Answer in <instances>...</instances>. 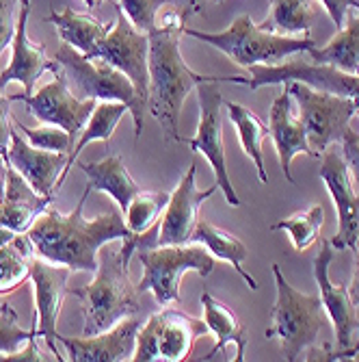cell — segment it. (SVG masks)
I'll list each match as a JSON object with an SVG mask.
<instances>
[{
  "mask_svg": "<svg viewBox=\"0 0 359 362\" xmlns=\"http://www.w3.org/2000/svg\"><path fill=\"white\" fill-rule=\"evenodd\" d=\"M91 191V185H87L83 197L70 215H63L56 209L48 206L32 221L26 235L37 256L70 267L72 272L93 274L97 272V262H100L97 252L107 243L133 237L130 228L117 211L97 215L93 219H87L83 215L85 202Z\"/></svg>",
  "mask_w": 359,
  "mask_h": 362,
  "instance_id": "1",
  "label": "cell"
},
{
  "mask_svg": "<svg viewBox=\"0 0 359 362\" xmlns=\"http://www.w3.org/2000/svg\"><path fill=\"white\" fill-rule=\"evenodd\" d=\"M193 9L186 5L182 11L174 9L162 24H156L150 33V103L147 109L160 124L167 139L186 144L180 135V113L186 95L202 83H232L234 76H204L193 72L180 50V35L184 33L186 18Z\"/></svg>",
  "mask_w": 359,
  "mask_h": 362,
  "instance_id": "2",
  "label": "cell"
},
{
  "mask_svg": "<svg viewBox=\"0 0 359 362\" xmlns=\"http://www.w3.org/2000/svg\"><path fill=\"white\" fill-rule=\"evenodd\" d=\"M139 235L121 241L119 252H102L93 282L70 288V295L83 304V337L104 332L117 325L121 319L137 315L141 310L139 288L130 282V256L137 252Z\"/></svg>",
  "mask_w": 359,
  "mask_h": 362,
  "instance_id": "3",
  "label": "cell"
},
{
  "mask_svg": "<svg viewBox=\"0 0 359 362\" xmlns=\"http://www.w3.org/2000/svg\"><path fill=\"white\" fill-rule=\"evenodd\" d=\"M158 226L137 239V256L143 265V276L137 284L139 293L150 291L162 306H178L180 282L186 272H197L208 278L214 269V256L200 243L184 245H158Z\"/></svg>",
  "mask_w": 359,
  "mask_h": 362,
  "instance_id": "4",
  "label": "cell"
},
{
  "mask_svg": "<svg viewBox=\"0 0 359 362\" xmlns=\"http://www.w3.org/2000/svg\"><path fill=\"white\" fill-rule=\"evenodd\" d=\"M277 300L271 308V325L267 339H277L279 349L288 362L299 360L305 351L318 345V334L327 323V310L320 295H308L292 286L281 267L273 265Z\"/></svg>",
  "mask_w": 359,
  "mask_h": 362,
  "instance_id": "5",
  "label": "cell"
},
{
  "mask_svg": "<svg viewBox=\"0 0 359 362\" xmlns=\"http://www.w3.org/2000/svg\"><path fill=\"white\" fill-rule=\"evenodd\" d=\"M184 35H190L208 46H214L236 65H277L297 52H308L316 44L310 35L288 37L279 33L257 26L249 16H238L230 26L221 33H204L184 26Z\"/></svg>",
  "mask_w": 359,
  "mask_h": 362,
  "instance_id": "6",
  "label": "cell"
},
{
  "mask_svg": "<svg viewBox=\"0 0 359 362\" xmlns=\"http://www.w3.org/2000/svg\"><path fill=\"white\" fill-rule=\"evenodd\" d=\"M54 61L65 72L72 93L80 100H115L126 103L135 119V137L139 139L145 124V105L139 100L135 85L117 68L100 57H85L70 44H61Z\"/></svg>",
  "mask_w": 359,
  "mask_h": 362,
  "instance_id": "7",
  "label": "cell"
},
{
  "mask_svg": "<svg viewBox=\"0 0 359 362\" xmlns=\"http://www.w3.org/2000/svg\"><path fill=\"white\" fill-rule=\"evenodd\" d=\"M284 87L292 95V100L299 105V119L316 158L331 144L342 141L359 107L355 100L331 91L314 89L299 81H288Z\"/></svg>",
  "mask_w": 359,
  "mask_h": 362,
  "instance_id": "8",
  "label": "cell"
},
{
  "mask_svg": "<svg viewBox=\"0 0 359 362\" xmlns=\"http://www.w3.org/2000/svg\"><path fill=\"white\" fill-rule=\"evenodd\" d=\"M208 332L210 330L206 321L195 319L176 306H167L150 315V319L141 325L133 360L137 362L188 360L195 347V341Z\"/></svg>",
  "mask_w": 359,
  "mask_h": 362,
  "instance_id": "9",
  "label": "cell"
},
{
  "mask_svg": "<svg viewBox=\"0 0 359 362\" xmlns=\"http://www.w3.org/2000/svg\"><path fill=\"white\" fill-rule=\"evenodd\" d=\"M251 78L234 76V85L249 89H260L267 85H284L288 81H299L314 89L331 91L344 98H351L359 105V74L342 72L334 65L324 63H305V61H281L277 65H251Z\"/></svg>",
  "mask_w": 359,
  "mask_h": 362,
  "instance_id": "10",
  "label": "cell"
},
{
  "mask_svg": "<svg viewBox=\"0 0 359 362\" xmlns=\"http://www.w3.org/2000/svg\"><path fill=\"white\" fill-rule=\"evenodd\" d=\"M334 258H336V250L329 239H324L318 256L314 258V280L320 291L322 306L334 323L336 351H331V345H324V351H318V354L312 351L310 360H344L353 347V332L359 330V319H357L355 304L351 300L348 288H344L342 284H334L329 278V267Z\"/></svg>",
  "mask_w": 359,
  "mask_h": 362,
  "instance_id": "11",
  "label": "cell"
},
{
  "mask_svg": "<svg viewBox=\"0 0 359 362\" xmlns=\"http://www.w3.org/2000/svg\"><path fill=\"white\" fill-rule=\"evenodd\" d=\"M197 100H200L197 135L193 139H186V146H190L193 152H200L206 156L214 172V182L225 195V202L230 206H241V200L232 187L230 172H227V160H225L223 119H221V109L225 100L219 91V83L197 85Z\"/></svg>",
  "mask_w": 359,
  "mask_h": 362,
  "instance_id": "12",
  "label": "cell"
},
{
  "mask_svg": "<svg viewBox=\"0 0 359 362\" xmlns=\"http://www.w3.org/2000/svg\"><path fill=\"white\" fill-rule=\"evenodd\" d=\"M97 57L109 61L113 68L123 72L135 85L139 100L147 107L150 103V37L141 33L128 16L119 9L117 20L109 35L100 44Z\"/></svg>",
  "mask_w": 359,
  "mask_h": 362,
  "instance_id": "13",
  "label": "cell"
},
{
  "mask_svg": "<svg viewBox=\"0 0 359 362\" xmlns=\"http://www.w3.org/2000/svg\"><path fill=\"white\" fill-rule=\"evenodd\" d=\"M52 74H54L52 83L44 85L37 91H32L30 95L16 93V95H11V100L13 103L22 100L28 107V111L37 117L39 124L61 126L76 139V133L85 128L97 100H80V98H76L59 63L54 65Z\"/></svg>",
  "mask_w": 359,
  "mask_h": 362,
  "instance_id": "14",
  "label": "cell"
},
{
  "mask_svg": "<svg viewBox=\"0 0 359 362\" xmlns=\"http://www.w3.org/2000/svg\"><path fill=\"white\" fill-rule=\"evenodd\" d=\"M320 158L322 163L318 176L327 187L338 213V233L329 241L334 250H355L359 243V206L351 170L344 160L342 148H327Z\"/></svg>",
  "mask_w": 359,
  "mask_h": 362,
  "instance_id": "15",
  "label": "cell"
},
{
  "mask_svg": "<svg viewBox=\"0 0 359 362\" xmlns=\"http://www.w3.org/2000/svg\"><path fill=\"white\" fill-rule=\"evenodd\" d=\"M70 267L59 265V262L46 260L42 256L30 258V282L35 291V323H37V339H44L48 349L56 356V360H63L59 356V332L56 321L63 306L65 295L70 293L68 280H70Z\"/></svg>",
  "mask_w": 359,
  "mask_h": 362,
  "instance_id": "16",
  "label": "cell"
},
{
  "mask_svg": "<svg viewBox=\"0 0 359 362\" xmlns=\"http://www.w3.org/2000/svg\"><path fill=\"white\" fill-rule=\"evenodd\" d=\"M195 174H197V165L190 163L186 174L182 176L178 187L174 189V193H169L165 215H162L160 226H158V241H156L158 245L190 243L193 230L200 221L202 204L219 189L214 182V187L202 191L197 187V180H195Z\"/></svg>",
  "mask_w": 359,
  "mask_h": 362,
  "instance_id": "17",
  "label": "cell"
},
{
  "mask_svg": "<svg viewBox=\"0 0 359 362\" xmlns=\"http://www.w3.org/2000/svg\"><path fill=\"white\" fill-rule=\"evenodd\" d=\"M141 325L143 321L137 315H130L104 332L83 339L59 334V341L68 349L72 362H126L133 360Z\"/></svg>",
  "mask_w": 359,
  "mask_h": 362,
  "instance_id": "18",
  "label": "cell"
},
{
  "mask_svg": "<svg viewBox=\"0 0 359 362\" xmlns=\"http://www.w3.org/2000/svg\"><path fill=\"white\" fill-rule=\"evenodd\" d=\"M28 18H30V0H20L18 9V26L11 42V63L9 68L0 74V89H5L9 83H22L24 95L35 91V81L44 72H52L56 61L46 57L44 44H35L28 37Z\"/></svg>",
  "mask_w": 359,
  "mask_h": 362,
  "instance_id": "19",
  "label": "cell"
},
{
  "mask_svg": "<svg viewBox=\"0 0 359 362\" xmlns=\"http://www.w3.org/2000/svg\"><path fill=\"white\" fill-rule=\"evenodd\" d=\"M7 160L11 168H16L32 185V189L37 193L52 195L56 191V180L65 170V163H68V154L30 146L28 141H24L20 130L11 126Z\"/></svg>",
  "mask_w": 359,
  "mask_h": 362,
  "instance_id": "20",
  "label": "cell"
},
{
  "mask_svg": "<svg viewBox=\"0 0 359 362\" xmlns=\"http://www.w3.org/2000/svg\"><path fill=\"white\" fill-rule=\"evenodd\" d=\"M290 107H292V95L284 87L275 95L271 111H269V137L275 144L277 158H279V165H281L286 180L290 185H295V176H292V172H290L292 158L299 156V154L314 156V152L308 144V135H305V128H303L301 119H297L295 115H292Z\"/></svg>",
  "mask_w": 359,
  "mask_h": 362,
  "instance_id": "21",
  "label": "cell"
},
{
  "mask_svg": "<svg viewBox=\"0 0 359 362\" xmlns=\"http://www.w3.org/2000/svg\"><path fill=\"white\" fill-rule=\"evenodd\" d=\"M78 168L89 176V185L93 191H104L111 195L119 211L123 213L133 197L141 191L137 180L130 176L123 158L119 154H109L97 163H78Z\"/></svg>",
  "mask_w": 359,
  "mask_h": 362,
  "instance_id": "22",
  "label": "cell"
},
{
  "mask_svg": "<svg viewBox=\"0 0 359 362\" xmlns=\"http://www.w3.org/2000/svg\"><path fill=\"white\" fill-rule=\"evenodd\" d=\"M48 22L56 26L61 42L70 44L85 57H97L100 44L113 28L111 24H102L100 20L89 13H78L72 9L52 11L48 16Z\"/></svg>",
  "mask_w": 359,
  "mask_h": 362,
  "instance_id": "23",
  "label": "cell"
},
{
  "mask_svg": "<svg viewBox=\"0 0 359 362\" xmlns=\"http://www.w3.org/2000/svg\"><path fill=\"white\" fill-rule=\"evenodd\" d=\"M202 308H204V321L208 325V330L214 334L217 345L204 360H210L217 354H223L230 345H236V360L243 362L247 354V339H245V327L238 319V315L227 308L223 302L212 298L210 293L202 295Z\"/></svg>",
  "mask_w": 359,
  "mask_h": 362,
  "instance_id": "24",
  "label": "cell"
},
{
  "mask_svg": "<svg viewBox=\"0 0 359 362\" xmlns=\"http://www.w3.org/2000/svg\"><path fill=\"white\" fill-rule=\"evenodd\" d=\"M128 105L126 103H115V100H100L95 105L93 113L89 115L85 128H83V135L78 139V144L72 146L70 154H68V163H65V170L56 180V189H61L63 180L68 178V174L72 172L74 163L78 158V154L93 141H111V137L115 135V130L121 122V117L128 113Z\"/></svg>",
  "mask_w": 359,
  "mask_h": 362,
  "instance_id": "25",
  "label": "cell"
},
{
  "mask_svg": "<svg viewBox=\"0 0 359 362\" xmlns=\"http://www.w3.org/2000/svg\"><path fill=\"white\" fill-rule=\"evenodd\" d=\"M190 243H200L214 258L230 262V265L234 267V272L249 284V288L257 291L255 278L243 269V262L249 256V252H247L245 243L238 237H234L232 233H227V230H223V228H219V226H214V223H210L206 219H200L197 226H195V230H193Z\"/></svg>",
  "mask_w": 359,
  "mask_h": 362,
  "instance_id": "26",
  "label": "cell"
},
{
  "mask_svg": "<svg viewBox=\"0 0 359 362\" xmlns=\"http://www.w3.org/2000/svg\"><path fill=\"white\" fill-rule=\"evenodd\" d=\"M223 107L227 109V115H230L232 124L236 126V135L238 141L245 150V154L253 160L255 172L260 182H269V174L264 168V150L262 144L269 137V126L260 119L251 109L236 105V103H223Z\"/></svg>",
  "mask_w": 359,
  "mask_h": 362,
  "instance_id": "27",
  "label": "cell"
},
{
  "mask_svg": "<svg viewBox=\"0 0 359 362\" xmlns=\"http://www.w3.org/2000/svg\"><path fill=\"white\" fill-rule=\"evenodd\" d=\"M314 63L334 65L351 74H359V16L351 18L322 48L308 50Z\"/></svg>",
  "mask_w": 359,
  "mask_h": 362,
  "instance_id": "28",
  "label": "cell"
},
{
  "mask_svg": "<svg viewBox=\"0 0 359 362\" xmlns=\"http://www.w3.org/2000/svg\"><path fill=\"white\" fill-rule=\"evenodd\" d=\"M271 13L260 24L267 30L279 33L288 37L310 35V28L314 24V18L318 16V3L316 0H269Z\"/></svg>",
  "mask_w": 359,
  "mask_h": 362,
  "instance_id": "29",
  "label": "cell"
},
{
  "mask_svg": "<svg viewBox=\"0 0 359 362\" xmlns=\"http://www.w3.org/2000/svg\"><path fill=\"white\" fill-rule=\"evenodd\" d=\"M35 256L28 235H18L16 241L0 247V295L16 291L30 278V258Z\"/></svg>",
  "mask_w": 359,
  "mask_h": 362,
  "instance_id": "30",
  "label": "cell"
},
{
  "mask_svg": "<svg viewBox=\"0 0 359 362\" xmlns=\"http://www.w3.org/2000/svg\"><path fill=\"white\" fill-rule=\"evenodd\" d=\"M169 202V193L162 191H139L133 202L128 204V209L123 211V221L130 228L133 235H143L152 226L158 223L162 211L167 209Z\"/></svg>",
  "mask_w": 359,
  "mask_h": 362,
  "instance_id": "31",
  "label": "cell"
},
{
  "mask_svg": "<svg viewBox=\"0 0 359 362\" xmlns=\"http://www.w3.org/2000/svg\"><path fill=\"white\" fill-rule=\"evenodd\" d=\"M322 223H324V209L320 204H314L303 213H295V215L273 223L271 230H284V233H288L295 250L305 252L318 241Z\"/></svg>",
  "mask_w": 359,
  "mask_h": 362,
  "instance_id": "32",
  "label": "cell"
},
{
  "mask_svg": "<svg viewBox=\"0 0 359 362\" xmlns=\"http://www.w3.org/2000/svg\"><path fill=\"white\" fill-rule=\"evenodd\" d=\"M13 126L20 130L22 137H26V141L30 146L42 148V150L70 154L72 146L76 144L68 130L61 128V126H54V124H42L39 128H30V126L22 124L20 119H13Z\"/></svg>",
  "mask_w": 359,
  "mask_h": 362,
  "instance_id": "33",
  "label": "cell"
},
{
  "mask_svg": "<svg viewBox=\"0 0 359 362\" xmlns=\"http://www.w3.org/2000/svg\"><path fill=\"white\" fill-rule=\"evenodd\" d=\"M32 337H37V323L32 325V330H24L18 323V313L13 310V306H0V356L22 349Z\"/></svg>",
  "mask_w": 359,
  "mask_h": 362,
  "instance_id": "34",
  "label": "cell"
},
{
  "mask_svg": "<svg viewBox=\"0 0 359 362\" xmlns=\"http://www.w3.org/2000/svg\"><path fill=\"white\" fill-rule=\"evenodd\" d=\"M46 209L35 206V204H26V202L3 200V202H0V226L13 230V233L26 235L28 228L32 226V221H35Z\"/></svg>",
  "mask_w": 359,
  "mask_h": 362,
  "instance_id": "35",
  "label": "cell"
},
{
  "mask_svg": "<svg viewBox=\"0 0 359 362\" xmlns=\"http://www.w3.org/2000/svg\"><path fill=\"white\" fill-rule=\"evenodd\" d=\"M165 3L171 0H119V9L141 33H150L156 26L158 11Z\"/></svg>",
  "mask_w": 359,
  "mask_h": 362,
  "instance_id": "36",
  "label": "cell"
},
{
  "mask_svg": "<svg viewBox=\"0 0 359 362\" xmlns=\"http://www.w3.org/2000/svg\"><path fill=\"white\" fill-rule=\"evenodd\" d=\"M18 11H16V0H0V57L11 46L16 26H18Z\"/></svg>",
  "mask_w": 359,
  "mask_h": 362,
  "instance_id": "37",
  "label": "cell"
},
{
  "mask_svg": "<svg viewBox=\"0 0 359 362\" xmlns=\"http://www.w3.org/2000/svg\"><path fill=\"white\" fill-rule=\"evenodd\" d=\"M342 154L348 170L353 172L355 185L359 187V133L353 128H348L342 137Z\"/></svg>",
  "mask_w": 359,
  "mask_h": 362,
  "instance_id": "38",
  "label": "cell"
},
{
  "mask_svg": "<svg viewBox=\"0 0 359 362\" xmlns=\"http://www.w3.org/2000/svg\"><path fill=\"white\" fill-rule=\"evenodd\" d=\"M11 95H0V154L7 160V152H9V137H11ZM9 165V160H7Z\"/></svg>",
  "mask_w": 359,
  "mask_h": 362,
  "instance_id": "39",
  "label": "cell"
},
{
  "mask_svg": "<svg viewBox=\"0 0 359 362\" xmlns=\"http://www.w3.org/2000/svg\"><path fill=\"white\" fill-rule=\"evenodd\" d=\"M320 3L324 5V9H327L329 18L338 30L346 24V13L351 7L359 11V0H320Z\"/></svg>",
  "mask_w": 359,
  "mask_h": 362,
  "instance_id": "40",
  "label": "cell"
},
{
  "mask_svg": "<svg viewBox=\"0 0 359 362\" xmlns=\"http://www.w3.org/2000/svg\"><path fill=\"white\" fill-rule=\"evenodd\" d=\"M0 360H9V362H39V360H46L44 354H39V347H37V337H32L22 349L13 351V354H7V356H0Z\"/></svg>",
  "mask_w": 359,
  "mask_h": 362,
  "instance_id": "41",
  "label": "cell"
},
{
  "mask_svg": "<svg viewBox=\"0 0 359 362\" xmlns=\"http://www.w3.org/2000/svg\"><path fill=\"white\" fill-rule=\"evenodd\" d=\"M357 265H355V276H353V284H351V288H348V293H351V300H353V304L355 306H359V243H357Z\"/></svg>",
  "mask_w": 359,
  "mask_h": 362,
  "instance_id": "42",
  "label": "cell"
},
{
  "mask_svg": "<svg viewBox=\"0 0 359 362\" xmlns=\"http://www.w3.org/2000/svg\"><path fill=\"white\" fill-rule=\"evenodd\" d=\"M18 235H20V233H13V230H9V228H5V226H0V247L7 245V243H11V241H16Z\"/></svg>",
  "mask_w": 359,
  "mask_h": 362,
  "instance_id": "43",
  "label": "cell"
},
{
  "mask_svg": "<svg viewBox=\"0 0 359 362\" xmlns=\"http://www.w3.org/2000/svg\"><path fill=\"white\" fill-rule=\"evenodd\" d=\"M5 187H7V168H0V202L5 197Z\"/></svg>",
  "mask_w": 359,
  "mask_h": 362,
  "instance_id": "44",
  "label": "cell"
},
{
  "mask_svg": "<svg viewBox=\"0 0 359 362\" xmlns=\"http://www.w3.org/2000/svg\"><path fill=\"white\" fill-rule=\"evenodd\" d=\"M204 3H206V0H186V5H188L193 11H202Z\"/></svg>",
  "mask_w": 359,
  "mask_h": 362,
  "instance_id": "45",
  "label": "cell"
},
{
  "mask_svg": "<svg viewBox=\"0 0 359 362\" xmlns=\"http://www.w3.org/2000/svg\"><path fill=\"white\" fill-rule=\"evenodd\" d=\"M357 354H359V339H357V343H353V347H351V351L346 354V358H344V360H353Z\"/></svg>",
  "mask_w": 359,
  "mask_h": 362,
  "instance_id": "46",
  "label": "cell"
},
{
  "mask_svg": "<svg viewBox=\"0 0 359 362\" xmlns=\"http://www.w3.org/2000/svg\"><path fill=\"white\" fill-rule=\"evenodd\" d=\"M97 3H100V0H85V5H87L89 9H93V7H95Z\"/></svg>",
  "mask_w": 359,
  "mask_h": 362,
  "instance_id": "47",
  "label": "cell"
},
{
  "mask_svg": "<svg viewBox=\"0 0 359 362\" xmlns=\"http://www.w3.org/2000/svg\"><path fill=\"white\" fill-rule=\"evenodd\" d=\"M0 168H9V165H7V160H5V156H3V154H0Z\"/></svg>",
  "mask_w": 359,
  "mask_h": 362,
  "instance_id": "48",
  "label": "cell"
},
{
  "mask_svg": "<svg viewBox=\"0 0 359 362\" xmlns=\"http://www.w3.org/2000/svg\"><path fill=\"white\" fill-rule=\"evenodd\" d=\"M353 360H359V354H357V356H355V358H353Z\"/></svg>",
  "mask_w": 359,
  "mask_h": 362,
  "instance_id": "49",
  "label": "cell"
},
{
  "mask_svg": "<svg viewBox=\"0 0 359 362\" xmlns=\"http://www.w3.org/2000/svg\"><path fill=\"white\" fill-rule=\"evenodd\" d=\"M357 206H359V195H357Z\"/></svg>",
  "mask_w": 359,
  "mask_h": 362,
  "instance_id": "50",
  "label": "cell"
},
{
  "mask_svg": "<svg viewBox=\"0 0 359 362\" xmlns=\"http://www.w3.org/2000/svg\"><path fill=\"white\" fill-rule=\"evenodd\" d=\"M214 3H223V0H214Z\"/></svg>",
  "mask_w": 359,
  "mask_h": 362,
  "instance_id": "51",
  "label": "cell"
},
{
  "mask_svg": "<svg viewBox=\"0 0 359 362\" xmlns=\"http://www.w3.org/2000/svg\"><path fill=\"white\" fill-rule=\"evenodd\" d=\"M355 115H359V107H357V113H355Z\"/></svg>",
  "mask_w": 359,
  "mask_h": 362,
  "instance_id": "52",
  "label": "cell"
}]
</instances>
